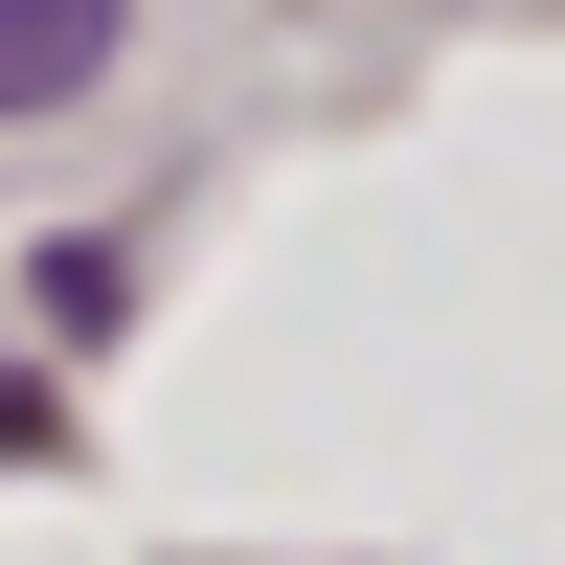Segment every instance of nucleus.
Wrapping results in <instances>:
<instances>
[{
	"instance_id": "f257e3e1",
	"label": "nucleus",
	"mask_w": 565,
	"mask_h": 565,
	"mask_svg": "<svg viewBox=\"0 0 565 565\" xmlns=\"http://www.w3.org/2000/svg\"><path fill=\"white\" fill-rule=\"evenodd\" d=\"M114 23L136 0H0V114H68V90L114 68Z\"/></svg>"
}]
</instances>
